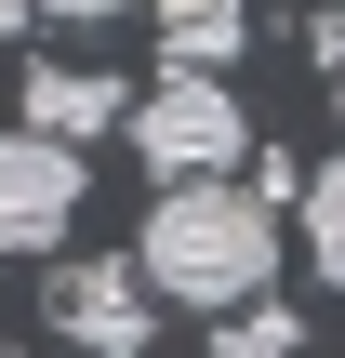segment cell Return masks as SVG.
Returning <instances> with one entry per match:
<instances>
[{
  "label": "cell",
  "mask_w": 345,
  "mask_h": 358,
  "mask_svg": "<svg viewBox=\"0 0 345 358\" xmlns=\"http://www.w3.org/2000/svg\"><path fill=\"white\" fill-rule=\"evenodd\" d=\"M40 306H53V332H66L80 358H146V332H160V319H146V279L106 266V252H93V266H53Z\"/></svg>",
  "instance_id": "cell-4"
},
{
  "label": "cell",
  "mask_w": 345,
  "mask_h": 358,
  "mask_svg": "<svg viewBox=\"0 0 345 358\" xmlns=\"http://www.w3.org/2000/svg\"><path fill=\"white\" fill-rule=\"evenodd\" d=\"M332 106H345V66H332Z\"/></svg>",
  "instance_id": "cell-11"
},
{
  "label": "cell",
  "mask_w": 345,
  "mask_h": 358,
  "mask_svg": "<svg viewBox=\"0 0 345 358\" xmlns=\"http://www.w3.org/2000/svg\"><path fill=\"white\" fill-rule=\"evenodd\" d=\"M0 358H13V345H0Z\"/></svg>",
  "instance_id": "cell-12"
},
{
  "label": "cell",
  "mask_w": 345,
  "mask_h": 358,
  "mask_svg": "<svg viewBox=\"0 0 345 358\" xmlns=\"http://www.w3.org/2000/svg\"><path fill=\"white\" fill-rule=\"evenodd\" d=\"M80 199H93L80 146H53V133H0V252H66Z\"/></svg>",
  "instance_id": "cell-3"
},
{
  "label": "cell",
  "mask_w": 345,
  "mask_h": 358,
  "mask_svg": "<svg viewBox=\"0 0 345 358\" xmlns=\"http://www.w3.org/2000/svg\"><path fill=\"white\" fill-rule=\"evenodd\" d=\"M293 306H226V358H293Z\"/></svg>",
  "instance_id": "cell-8"
},
{
  "label": "cell",
  "mask_w": 345,
  "mask_h": 358,
  "mask_svg": "<svg viewBox=\"0 0 345 358\" xmlns=\"http://www.w3.org/2000/svg\"><path fill=\"white\" fill-rule=\"evenodd\" d=\"M306 252H319V279L345 292V159H332V173H306Z\"/></svg>",
  "instance_id": "cell-7"
},
{
  "label": "cell",
  "mask_w": 345,
  "mask_h": 358,
  "mask_svg": "<svg viewBox=\"0 0 345 358\" xmlns=\"http://www.w3.org/2000/svg\"><path fill=\"white\" fill-rule=\"evenodd\" d=\"M27 13H40V0H0V40H13V27H27Z\"/></svg>",
  "instance_id": "cell-10"
},
{
  "label": "cell",
  "mask_w": 345,
  "mask_h": 358,
  "mask_svg": "<svg viewBox=\"0 0 345 358\" xmlns=\"http://www.w3.org/2000/svg\"><path fill=\"white\" fill-rule=\"evenodd\" d=\"M133 159L160 173V186H226L239 159H253V120H239V93L226 80H160V93H133Z\"/></svg>",
  "instance_id": "cell-2"
},
{
  "label": "cell",
  "mask_w": 345,
  "mask_h": 358,
  "mask_svg": "<svg viewBox=\"0 0 345 358\" xmlns=\"http://www.w3.org/2000/svg\"><path fill=\"white\" fill-rule=\"evenodd\" d=\"M239 40H253V0H160V53H173L186 80H226Z\"/></svg>",
  "instance_id": "cell-6"
},
{
  "label": "cell",
  "mask_w": 345,
  "mask_h": 358,
  "mask_svg": "<svg viewBox=\"0 0 345 358\" xmlns=\"http://www.w3.org/2000/svg\"><path fill=\"white\" fill-rule=\"evenodd\" d=\"M133 279L160 306H253L279 279V213L239 199V186H160L146 239H133Z\"/></svg>",
  "instance_id": "cell-1"
},
{
  "label": "cell",
  "mask_w": 345,
  "mask_h": 358,
  "mask_svg": "<svg viewBox=\"0 0 345 358\" xmlns=\"http://www.w3.org/2000/svg\"><path fill=\"white\" fill-rule=\"evenodd\" d=\"M40 13H66V27H106V13H133V0H40Z\"/></svg>",
  "instance_id": "cell-9"
},
{
  "label": "cell",
  "mask_w": 345,
  "mask_h": 358,
  "mask_svg": "<svg viewBox=\"0 0 345 358\" xmlns=\"http://www.w3.org/2000/svg\"><path fill=\"white\" fill-rule=\"evenodd\" d=\"M106 120H133V93H120L106 66H27V133H53V146H93Z\"/></svg>",
  "instance_id": "cell-5"
}]
</instances>
